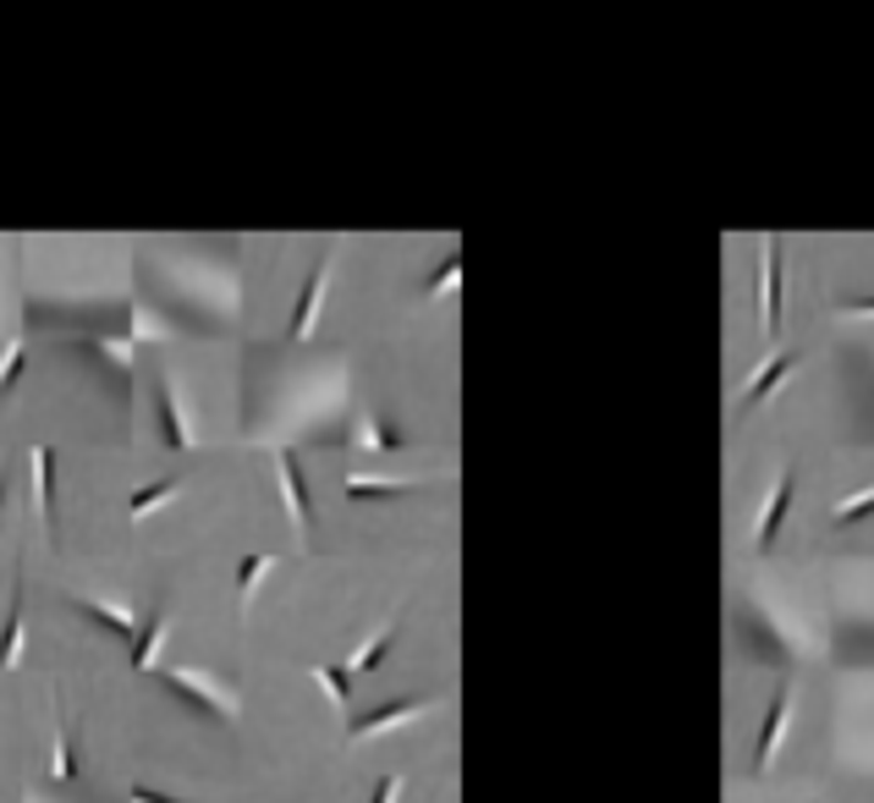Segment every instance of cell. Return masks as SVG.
I'll list each match as a JSON object with an SVG mask.
<instances>
[{"label": "cell", "instance_id": "16", "mask_svg": "<svg viewBox=\"0 0 874 803\" xmlns=\"http://www.w3.org/2000/svg\"><path fill=\"white\" fill-rule=\"evenodd\" d=\"M391 644H397V628H380L369 649H358V655H352V677H369V671H374V666L391 655Z\"/></svg>", "mask_w": 874, "mask_h": 803}, {"label": "cell", "instance_id": "15", "mask_svg": "<svg viewBox=\"0 0 874 803\" xmlns=\"http://www.w3.org/2000/svg\"><path fill=\"white\" fill-rule=\"evenodd\" d=\"M276 567V556H243V567H237V600H243V611L254 606V589H259V578Z\"/></svg>", "mask_w": 874, "mask_h": 803}, {"label": "cell", "instance_id": "3", "mask_svg": "<svg viewBox=\"0 0 874 803\" xmlns=\"http://www.w3.org/2000/svg\"><path fill=\"white\" fill-rule=\"evenodd\" d=\"M424 710H430V699H391V704H380V710L358 716V721L347 727V738H352V743H363V738H380V732H391V727H402L408 716H424Z\"/></svg>", "mask_w": 874, "mask_h": 803}, {"label": "cell", "instance_id": "23", "mask_svg": "<svg viewBox=\"0 0 874 803\" xmlns=\"http://www.w3.org/2000/svg\"><path fill=\"white\" fill-rule=\"evenodd\" d=\"M363 441H369V446H380V452H397V446H402V441H397L391 430H380V424H363Z\"/></svg>", "mask_w": 874, "mask_h": 803}, {"label": "cell", "instance_id": "7", "mask_svg": "<svg viewBox=\"0 0 874 803\" xmlns=\"http://www.w3.org/2000/svg\"><path fill=\"white\" fill-rule=\"evenodd\" d=\"M792 495H798V474L786 469L781 484L770 490V501H764V517H759V534H753V545L759 550H770L775 545V534H781V523H786V506H792Z\"/></svg>", "mask_w": 874, "mask_h": 803}, {"label": "cell", "instance_id": "24", "mask_svg": "<svg viewBox=\"0 0 874 803\" xmlns=\"http://www.w3.org/2000/svg\"><path fill=\"white\" fill-rule=\"evenodd\" d=\"M842 315H853V320H874V298H847V303H842Z\"/></svg>", "mask_w": 874, "mask_h": 803}, {"label": "cell", "instance_id": "5", "mask_svg": "<svg viewBox=\"0 0 874 803\" xmlns=\"http://www.w3.org/2000/svg\"><path fill=\"white\" fill-rule=\"evenodd\" d=\"M325 281H330V259H319L302 281V298H297V315H291V341H308L313 336V315L325 303Z\"/></svg>", "mask_w": 874, "mask_h": 803}, {"label": "cell", "instance_id": "2", "mask_svg": "<svg viewBox=\"0 0 874 803\" xmlns=\"http://www.w3.org/2000/svg\"><path fill=\"white\" fill-rule=\"evenodd\" d=\"M165 688H171L176 699H187L204 721H226V716H237V693H215L198 671H165Z\"/></svg>", "mask_w": 874, "mask_h": 803}, {"label": "cell", "instance_id": "10", "mask_svg": "<svg viewBox=\"0 0 874 803\" xmlns=\"http://www.w3.org/2000/svg\"><path fill=\"white\" fill-rule=\"evenodd\" d=\"M33 480H39V512L55 528V446H33Z\"/></svg>", "mask_w": 874, "mask_h": 803}, {"label": "cell", "instance_id": "18", "mask_svg": "<svg viewBox=\"0 0 874 803\" xmlns=\"http://www.w3.org/2000/svg\"><path fill=\"white\" fill-rule=\"evenodd\" d=\"M50 776H55V782H72V776H78V760H72V727H61V738H55Z\"/></svg>", "mask_w": 874, "mask_h": 803}, {"label": "cell", "instance_id": "25", "mask_svg": "<svg viewBox=\"0 0 874 803\" xmlns=\"http://www.w3.org/2000/svg\"><path fill=\"white\" fill-rule=\"evenodd\" d=\"M397 793H402V782H397V776H385V782L374 787V803H397Z\"/></svg>", "mask_w": 874, "mask_h": 803}, {"label": "cell", "instance_id": "11", "mask_svg": "<svg viewBox=\"0 0 874 803\" xmlns=\"http://www.w3.org/2000/svg\"><path fill=\"white\" fill-rule=\"evenodd\" d=\"M17 649H22V578L11 584V611H6V628H0V671L17 666Z\"/></svg>", "mask_w": 874, "mask_h": 803}, {"label": "cell", "instance_id": "1", "mask_svg": "<svg viewBox=\"0 0 874 803\" xmlns=\"http://www.w3.org/2000/svg\"><path fill=\"white\" fill-rule=\"evenodd\" d=\"M786 265H781V243H764V259H759V309H764V336L775 341L781 325H786Z\"/></svg>", "mask_w": 874, "mask_h": 803}, {"label": "cell", "instance_id": "26", "mask_svg": "<svg viewBox=\"0 0 874 803\" xmlns=\"http://www.w3.org/2000/svg\"><path fill=\"white\" fill-rule=\"evenodd\" d=\"M127 803H176V799H165V793H154V787H133Z\"/></svg>", "mask_w": 874, "mask_h": 803}, {"label": "cell", "instance_id": "8", "mask_svg": "<svg viewBox=\"0 0 874 803\" xmlns=\"http://www.w3.org/2000/svg\"><path fill=\"white\" fill-rule=\"evenodd\" d=\"M792 369H798V352H781V358H770V363H764V369L748 380V391H742V408H759V402H764V397H770V391H775V385H781Z\"/></svg>", "mask_w": 874, "mask_h": 803}, {"label": "cell", "instance_id": "13", "mask_svg": "<svg viewBox=\"0 0 874 803\" xmlns=\"http://www.w3.org/2000/svg\"><path fill=\"white\" fill-rule=\"evenodd\" d=\"M72 606H78V611H83L89 622L111 628L116 639H127V644H133V634H138V628H133V617H127V611H116V606H100V600H72Z\"/></svg>", "mask_w": 874, "mask_h": 803}, {"label": "cell", "instance_id": "22", "mask_svg": "<svg viewBox=\"0 0 874 803\" xmlns=\"http://www.w3.org/2000/svg\"><path fill=\"white\" fill-rule=\"evenodd\" d=\"M456 270H462V259H456V254H451V259H445V265H440L435 276H430V287H424V298H440V292H445V287H456Z\"/></svg>", "mask_w": 874, "mask_h": 803}, {"label": "cell", "instance_id": "27", "mask_svg": "<svg viewBox=\"0 0 874 803\" xmlns=\"http://www.w3.org/2000/svg\"><path fill=\"white\" fill-rule=\"evenodd\" d=\"M0 495H6V474H0Z\"/></svg>", "mask_w": 874, "mask_h": 803}, {"label": "cell", "instance_id": "12", "mask_svg": "<svg viewBox=\"0 0 874 803\" xmlns=\"http://www.w3.org/2000/svg\"><path fill=\"white\" fill-rule=\"evenodd\" d=\"M165 628H171V617H165V611H154L144 634H133V649H127V666H133V671H144L148 660H154V649H160V639H165Z\"/></svg>", "mask_w": 874, "mask_h": 803}, {"label": "cell", "instance_id": "6", "mask_svg": "<svg viewBox=\"0 0 874 803\" xmlns=\"http://www.w3.org/2000/svg\"><path fill=\"white\" fill-rule=\"evenodd\" d=\"M276 474H281V495H287L291 528L308 534V523H313V512H308V484H302V469H297L291 452H276Z\"/></svg>", "mask_w": 874, "mask_h": 803}, {"label": "cell", "instance_id": "17", "mask_svg": "<svg viewBox=\"0 0 874 803\" xmlns=\"http://www.w3.org/2000/svg\"><path fill=\"white\" fill-rule=\"evenodd\" d=\"M313 677L325 682V693L336 704H352V666H313Z\"/></svg>", "mask_w": 874, "mask_h": 803}, {"label": "cell", "instance_id": "21", "mask_svg": "<svg viewBox=\"0 0 874 803\" xmlns=\"http://www.w3.org/2000/svg\"><path fill=\"white\" fill-rule=\"evenodd\" d=\"M870 512H874V490H864V495H847L831 517H836V523H858V517H870Z\"/></svg>", "mask_w": 874, "mask_h": 803}, {"label": "cell", "instance_id": "20", "mask_svg": "<svg viewBox=\"0 0 874 803\" xmlns=\"http://www.w3.org/2000/svg\"><path fill=\"white\" fill-rule=\"evenodd\" d=\"M22 358H28V352H22V341H6V352H0V397L17 385V374H22Z\"/></svg>", "mask_w": 874, "mask_h": 803}, {"label": "cell", "instance_id": "4", "mask_svg": "<svg viewBox=\"0 0 874 803\" xmlns=\"http://www.w3.org/2000/svg\"><path fill=\"white\" fill-rule=\"evenodd\" d=\"M786 716H792V682H781V688H775V699H770V710H764V721H759L753 771H764V765L775 760V743H781V732H786Z\"/></svg>", "mask_w": 874, "mask_h": 803}, {"label": "cell", "instance_id": "14", "mask_svg": "<svg viewBox=\"0 0 874 803\" xmlns=\"http://www.w3.org/2000/svg\"><path fill=\"white\" fill-rule=\"evenodd\" d=\"M176 490H182V480H160V484H148V490H133V506H127V512H133V523H144L148 512H160Z\"/></svg>", "mask_w": 874, "mask_h": 803}, {"label": "cell", "instance_id": "19", "mask_svg": "<svg viewBox=\"0 0 874 803\" xmlns=\"http://www.w3.org/2000/svg\"><path fill=\"white\" fill-rule=\"evenodd\" d=\"M347 495H352V501H363V495H408V484L402 480H358V474H352V480H347Z\"/></svg>", "mask_w": 874, "mask_h": 803}, {"label": "cell", "instance_id": "9", "mask_svg": "<svg viewBox=\"0 0 874 803\" xmlns=\"http://www.w3.org/2000/svg\"><path fill=\"white\" fill-rule=\"evenodd\" d=\"M160 413H165V446H171V452H187V446H193V430H187V419H182V402H176L171 380H160Z\"/></svg>", "mask_w": 874, "mask_h": 803}]
</instances>
